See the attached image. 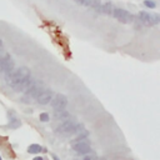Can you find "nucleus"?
<instances>
[{"instance_id":"nucleus-1","label":"nucleus","mask_w":160,"mask_h":160,"mask_svg":"<svg viewBox=\"0 0 160 160\" xmlns=\"http://www.w3.org/2000/svg\"><path fill=\"white\" fill-rule=\"evenodd\" d=\"M28 76H30V70L28 68H25V66H21L18 70H12V72L9 75V78L6 80L11 86H15L18 82H20L24 79H26Z\"/></svg>"},{"instance_id":"nucleus-2","label":"nucleus","mask_w":160,"mask_h":160,"mask_svg":"<svg viewBox=\"0 0 160 160\" xmlns=\"http://www.w3.org/2000/svg\"><path fill=\"white\" fill-rule=\"evenodd\" d=\"M112 15L116 20L124 24H129L132 21V15L124 9H112Z\"/></svg>"},{"instance_id":"nucleus-3","label":"nucleus","mask_w":160,"mask_h":160,"mask_svg":"<svg viewBox=\"0 0 160 160\" xmlns=\"http://www.w3.org/2000/svg\"><path fill=\"white\" fill-rule=\"evenodd\" d=\"M44 90V84L42 82H34L25 92L24 100L25 99H31V98H36L41 91Z\"/></svg>"},{"instance_id":"nucleus-4","label":"nucleus","mask_w":160,"mask_h":160,"mask_svg":"<svg viewBox=\"0 0 160 160\" xmlns=\"http://www.w3.org/2000/svg\"><path fill=\"white\" fill-rule=\"evenodd\" d=\"M66 104H68V99H66V96L62 95V94H58V95H55V98L51 99V106L54 108L55 111L65 109Z\"/></svg>"},{"instance_id":"nucleus-5","label":"nucleus","mask_w":160,"mask_h":160,"mask_svg":"<svg viewBox=\"0 0 160 160\" xmlns=\"http://www.w3.org/2000/svg\"><path fill=\"white\" fill-rule=\"evenodd\" d=\"M14 70V60L10 55H5L2 58V71L5 72V78L8 79L9 75Z\"/></svg>"},{"instance_id":"nucleus-6","label":"nucleus","mask_w":160,"mask_h":160,"mask_svg":"<svg viewBox=\"0 0 160 160\" xmlns=\"http://www.w3.org/2000/svg\"><path fill=\"white\" fill-rule=\"evenodd\" d=\"M58 131L62 135H71L75 131V122L71 120H66L58 128Z\"/></svg>"},{"instance_id":"nucleus-7","label":"nucleus","mask_w":160,"mask_h":160,"mask_svg":"<svg viewBox=\"0 0 160 160\" xmlns=\"http://www.w3.org/2000/svg\"><path fill=\"white\" fill-rule=\"evenodd\" d=\"M52 96H54L52 90H50V89H44V90L36 96V100H38L39 104H41V105H46V104L50 102V100L52 99Z\"/></svg>"},{"instance_id":"nucleus-8","label":"nucleus","mask_w":160,"mask_h":160,"mask_svg":"<svg viewBox=\"0 0 160 160\" xmlns=\"http://www.w3.org/2000/svg\"><path fill=\"white\" fill-rule=\"evenodd\" d=\"M32 84H34V80H32L30 76H28L26 79L21 80L20 82H18V84H16L15 86H12V88L15 89V91H26Z\"/></svg>"},{"instance_id":"nucleus-9","label":"nucleus","mask_w":160,"mask_h":160,"mask_svg":"<svg viewBox=\"0 0 160 160\" xmlns=\"http://www.w3.org/2000/svg\"><path fill=\"white\" fill-rule=\"evenodd\" d=\"M72 149L79 152V154H86L90 151V145L88 144V141H84V140H79L76 144L72 145Z\"/></svg>"},{"instance_id":"nucleus-10","label":"nucleus","mask_w":160,"mask_h":160,"mask_svg":"<svg viewBox=\"0 0 160 160\" xmlns=\"http://www.w3.org/2000/svg\"><path fill=\"white\" fill-rule=\"evenodd\" d=\"M139 19L140 21L146 25V26H150V25H154V21H152V15L146 12V11H140L139 12Z\"/></svg>"},{"instance_id":"nucleus-11","label":"nucleus","mask_w":160,"mask_h":160,"mask_svg":"<svg viewBox=\"0 0 160 160\" xmlns=\"http://www.w3.org/2000/svg\"><path fill=\"white\" fill-rule=\"evenodd\" d=\"M100 11L101 12H104V14H106V15H110V14H112V4L111 2H105L101 8H100Z\"/></svg>"},{"instance_id":"nucleus-12","label":"nucleus","mask_w":160,"mask_h":160,"mask_svg":"<svg viewBox=\"0 0 160 160\" xmlns=\"http://www.w3.org/2000/svg\"><path fill=\"white\" fill-rule=\"evenodd\" d=\"M69 116H70V115H69V112H68V111H65L64 109H62V110H58V111L55 112V118H56L58 120H59V119H60V120H68V119H69Z\"/></svg>"},{"instance_id":"nucleus-13","label":"nucleus","mask_w":160,"mask_h":160,"mask_svg":"<svg viewBox=\"0 0 160 160\" xmlns=\"http://www.w3.org/2000/svg\"><path fill=\"white\" fill-rule=\"evenodd\" d=\"M100 1L101 0H84V5L85 6H91L95 9H100Z\"/></svg>"},{"instance_id":"nucleus-14","label":"nucleus","mask_w":160,"mask_h":160,"mask_svg":"<svg viewBox=\"0 0 160 160\" xmlns=\"http://www.w3.org/2000/svg\"><path fill=\"white\" fill-rule=\"evenodd\" d=\"M42 150V148L40 146V145H38V144H32V145H30L29 148H28V151L30 152V154H38V152H40Z\"/></svg>"},{"instance_id":"nucleus-15","label":"nucleus","mask_w":160,"mask_h":160,"mask_svg":"<svg viewBox=\"0 0 160 160\" xmlns=\"http://www.w3.org/2000/svg\"><path fill=\"white\" fill-rule=\"evenodd\" d=\"M39 119L41 120V121H44V122H46V121H49V114H46V112H41L40 115H39Z\"/></svg>"},{"instance_id":"nucleus-16","label":"nucleus","mask_w":160,"mask_h":160,"mask_svg":"<svg viewBox=\"0 0 160 160\" xmlns=\"http://www.w3.org/2000/svg\"><path fill=\"white\" fill-rule=\"evenodd\" d=\"M144 5L148 6V8H150V9H154V8L156 6V4H155L154 1H151V0H145V1H144Z\"/></svg>"},{"instance_id":"nucleus-17","label":"nucleus","mask_w":160,"mask_h":160,"mask_svg":"<svg viewBox=\"0 0 160 160\" xmlns=\"http://www.w3.org/2000/svg\"><path fill=\"white\" fill-rule=\"evenodd\" d=\"M2 71V58H0V72Z\"/></svg>"},{"instance_id":"nucleus-18","label":"nucleus","mask_w":160,"mask_h":160,"mask_svg":"<svg viewBox=\"0 0 160 160\" xmlns=\"http://www.w3.org/2000/svg\"><path fill=\"white\" fill-rule=\"evenodd\" d=\"M51 156H52V159H54V160H60V159H59V158H58V156H56L55 154H52Z\"/></svg>"},{"instance_id":"nucleus-19","label":"nucleus","mask_w":160,"mask_h":160,"mask_svg":"<svg viewBox=\"0 0 160 160\" xmlns=\"http://www.w3.org/2000/svg\"><path fill=\"white\" fill-rule=\"evenodd\" d=\"M75 1H76L78 4H82V2H84V0H75Z\"/></svg>"},{"instance_id":"nucleus-20","label":"nucleus","mask_w":160,"mask_h":160,"mask_svg":"<svg viewBox=\"0 0 160 160\" xmlns=\"http://www.w3.org/2000/svg\"><path fill=\"white\" fill-rule=\"evenodd\" d=\"M32 160H44L42 158H35V159H32Z\"/></svg>"},{"instance_id":"nucleus-21","label":"nucleus","mask_w":160,"mask_h":160,"mask_svg":"<svg viewBox=\"0 0 160 160\" xmlns=\"http://www.w3.org/2000/svg\"><path fill=\"white\" fill-rule=\"evenodd\" d=\"M84 160H91V159H90V158H88V156H86V158H84Z\"/></svg>"},{"instance_id":"nucleus-22","label":"nucleus","mask_w":160,"mask_h":160,"mask_svg":"<svg viewBox=\"0 0 160 160\" xmlns=\"http://www.w3.org/2000/svg\"><path fill=\"white\" fill-rule=\"evenodd\" d=\"M1 46H2V41H1V39H0V49H1Z\"/></svg>"},{"instance_id":"nucleus-23","label":"nucleus","mask_w":160,"mask_h":160,"mask_svg":"<svg viewBox=\"0 0 160 160\" xmlns=\"http://www.w3.org/2000/svg\"><path fill=\"white\" fill-rule=\"evenodd\" d=\"M0 160H1V156H0Z\"/></svg>"}]
</instances>
